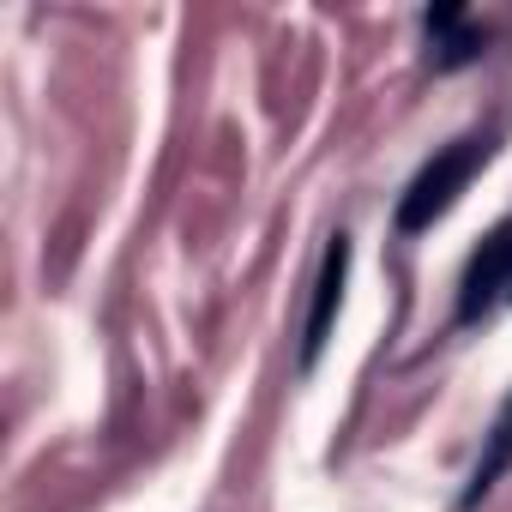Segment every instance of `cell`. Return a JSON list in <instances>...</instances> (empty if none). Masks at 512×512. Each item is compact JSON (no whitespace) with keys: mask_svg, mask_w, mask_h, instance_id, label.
<instances>
[{"mask_svg":"<svg viewBox=\"0 0 512 512\" xmlns=\"http://www.w3.org/2000/svg\"><path fill=\"white\" fill-rule=\"evenodd\" d=\"M500 296H512V217L488 229V241L470 253L464 284H458V320H482Z\"/></svg>","mask_w":512,"mask_h":512,"instance_id":"cell-2","label":"cell"},{"mask_svg":"<svg viewBox=\"0 0 512 512\" xmlns=\"http://www.w3.org/2000/svg\"><path fill=\"white\" fill-rule=\"evenodd\" d=\"M428 43H434V67H464L482 55V31L464 25V13H428Z\"/></svg>","mask_w":512,"mask_h":512,"instance_id":"cell-5","label":"cell"},{"mask_svg":"<svg viewBox=\"0 0 512 512\" xmlns=\"http://www.w3.org/2000/svg\"><path fill=\"white\" fill-rule=\"evenodd\" d=\"M488 163V139H458V145H446L434 163H422V175L404 187V199H398V229H428V223H440L452 205H458V193L470 187V175Z\"/></svg>","mask_w":512,"mask_h":512,"instance_id":"cell-1","label":"cell"},{"mask_svg":"<svg viewBox=\"0 0 512 512\" xmlns=\"http://www.w3.org/2000/svg\"><path fill=\"white\" fill-rule=\"evenodd\" d=\"M512 470V398L500 404V416H494V428L482 434V452H476V464H470V482H464V494H458V506L470 512V506H482V494L500 482Z\"/></svg>","mask_w":512,"mask_h":512,"instance_id":"cell-4","label":"cell"},{"mask_svg":"<svg viewBox=\"0 0 512 512\" xmlns=\"http://www.w3.org/2000/svg\"><path fill=\"white\" fill-rule=\"evenodd\" d=\"M344 278H350V241L332 235L326 266H320V284H314V308H308V332H302V362H314L326 350V332H332L338 302H344Z\"/></svg>","mask_w":512,"mask_h":512,"instance_id":"cell-3","label":"cell"}]
</instances>
